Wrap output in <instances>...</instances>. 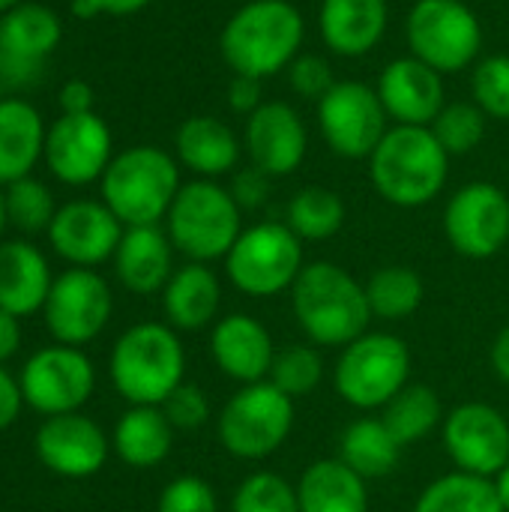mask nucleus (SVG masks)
Instances as JSON below:
<instances>
[{"label": "nucleus", "mask_w": 509, "mask_h": 512, "mask_svg": "<svg viewBox=\"0 0 509 512\" xmlns=\"http://www.w3.org/2000/svg\"><path fill=\"white\" fill-rule=\"evenodd\" d=\"M21 402H24V396H21V384L0 366V432L3 429H9L15 420H18V414H21Z\"/></svg>", "instance_id": "obj_48"}, {"label": "nucleus", "mask_w": 509, "mask_h": 512, "mask_svg": "<svg viewBox=\"0 0 509 512\" xmlns=\"http://www.w3.org/2000/svg\"><path fill=\"white\" fill-rule=\"evenodd\" d=\"M114 453L129 468H156L168 459L174 444V426L159 405H132L114 429Z\"/></svg>", "instance_id": "obj_29"}, {"label": "nucleus", "mask_w": 509, "mask_h": 512, "mask_svg": "<svg viewBox=\"0 0 509 512\" xmlns=\"http://www.w3.org/2000/svg\"><path fill=\"white\" fill-rule=\"evenodd\" d=\"M114 159V138L108 123L96 114H60L45 135V165L66 186H87L102 180Z\"/></svg>", "instance_id": "obj_15"}, {"label": "nucleus", "mask_w": 509, "mask_h": 512, "mask_svg": "<svg viewBox=\"0 0 509 512\" xmlns=\"http://www.w3.org/2000/svg\"><path fill=\"white\" fill-rule=\"evenodd\" d=\"M423 297H426V285L420 273L402 264L381 267L366 282V300H369L372 318L402 321L420 309Z\"/></svg>", "instance_id": "obj_34"}, {"label": "nucleus", "mask_w": 509, "mask_h": 512, "mask_svg": "<svg viewBox=\"0 0 509 512\" xmlns=\"http://www.w3.org/2000/svg\"><path fill=\"white\" fill-rule=\"evenodd\" d=\"M444 447L459 471L498 477L509 465L507 417L486 402H465L444 417Z\"/></svg>", "instance_id": "obj_16"}, {"label": "nucleus", "mask_w": 509, "mask_h": 512, "mask_svg": "<svg viewBox=\"0 0 509 512\" xmlns=\"http://www.w3.org/2000/svg\"><path fill=\"white\" fill-rule=\"evenodd\" d=\"M165 225L177 252L189 261L210 264L225 258L243 234V210L231 189L216 180H192L180 186Z\"/></svg>", "instance_id": "obj_6"}, {"label": "nucleus", "mask_w": 509, "mask_h": 512, "mask_svg": "<svg viewBox=\"0 0 509 512\" xmlns=\"http://www.w3.org/2000/svg\"><path fill=\"white\" fill-rule=\"evenodd\" d=\"M303 267V240L285 222L243 228L225 255V273L246 297H276L291 291Z\"/></svg>", "instance_id": "obj_8"}, {"label": "nucleus", "mask_w": 509, "mask_h": 512, "mask_svg": "<svg viewBox=\"0 0 509 512\" xmlns=\"http://www.w3.org/2000/svg\"><path fill=\"white\" fill-rule=\"evenodd\" d=\"M3 93H6V87H3V84H0V102H3V99H6V96H3Z\"/></svg>", "instance_id": "obj_55"}, {"label": "nucleus", "mask_w": 509, "mask_h": 512, "mask_svg": "<svg viewBox=\"0 0 509 512\" xmlns=\"http://www.w3.org/2000/svg\"><path fill=\"white\" fill-rule=\"evenodd\" d=\"M300 512H369L366 480L342 459L309 465L297 483Z\"/></svg>", "instance_id": "obj_28"}, {"label": "nucleus", "mask_w": 509, "mask_h": 512, "mask_svg": "<svg viewBox=\"0 0 509 512\" xmlns=\"http://www.w3.org/2000/svg\"><path fill=\"white\" fill-rule=\"evenodd\" d=\"M381 411H384V417H381L384 426L390 429V435L402 447L426 441L444 423L441 399L426 384H408V387H402Z\"/></svg>", "instance_id": "obj_32"}, {"label": "nucleus", "mask_w": 509, "mask_h": 512, "mask_svg": "<svg viewBox=\"0 0 509 512\" xmlns=\"http://www.w3.org/2000/svg\"><path fill=\"white\" fill-rule=\"evenodd\" d=\"M414 512H507L498 489L486 477H474L465 471L438 477L423 489Z\"/></svg>", "instance_id": "obj_33"}, {"label": "nucleus", "mask_w": 509, "mask_h": 512, "mask_svg": "<svg viewBox=\"0 0 509 512\" xmlns=\"http://www.w3.org/2000/svg\"><path fill=\"white\" fill-rule=\"evenodd\" d=\"M63 114H87L93 111V87L81 78H72L60 87V96H57Z\"/></svg>", "instance_id": "obj_49"}, {"label": "nucleus", "mask_w": 509, "mask_h": 512, "mask_svg": "<svg viewBox=\"0 0 509 512\" xmlns=\"http://www.w3.org/2000/svg\"><path fill=\"white\" fill-rule=\"evenodd\" d=\"M249 162L267 177L294 174L309 150V132L297 108L288 102H264L255 114L246 117L243 135Z\"/></svg>", "instance_id": "obj_18"}, {"label": "nucleus", "mask_w": 509, "mask_h": 512, "mask_svg": "<svg viewBox=\"0 0 509 512\" xmlns=\"http://www.w3.org/2000/svg\"><path fill=\"white\" fill-rule=\"evenodd\" d=\"M471 93L486 117L509 120V54H492L474 63Z\"/></svg>", "instance_id": "obj_40"}, {"label": "nucleus", "mask_w": 509, "mask_h": 512, "mask_svg": "<svg viewBox=\"0 0 509 512\" xmlns=\"http://www.w3.org/2000/svg\"><path fill=\"white\" fill-rule=\"evenodd\" d=\"M186 372V354L171 324H135L111 351L114 390L129 405H162Z\"/></svg>", "instance_id": "obj_5"}, {"label": "nucleus", "mask_w": 509, "mask_h": 512, "mask_svg": "<svg viewBox=\"0 0 509 512\" xmlns=\"http://www.w3.org/2000/svg\"><path fill=\"white\" fill-rule=\"evenodd\" d=\"M45 123L42 114L18 96L0 102V186H12L45 159Z\"/></svg>", "instance_id": "obj_26"}, {"label": "nucleus", "mask_w": 509, "mask_h": 512, "mask_svg": "<svg viewBox=\"0 0 509 512\" xmlns=\"http://www.w3.org/2000/svg\"><path fill=\"white\" fill-rule=\"evenodd\" d=\"M159 408L168 417V423L174 429H183V432L201 429L210 420V399H207V393L198 384H186V381Z\"/></svg>", "instance_id": "obj_43"}, {"label": "nucleus", "mask_w": 509, "mask_h": 512, "mask_svg": "<svg viewBox=\"0 0 509 512\" xmlns=\"http://www.w3.org/2000/svg\"><path fill=\"white\" fill-rule=\"evenodd\" d=\"M126 225L108 210L105 201L78 198L57 207L48 228L51 249L72 267H96L114 258Z\"/></svg>", "instance_id": "obj_17"}, {"label": "nucleus", "mask_w": 509, "mask_h": 512, "mask_svg": "<svg viewBox=\"0 0 509 512\" xmlns=\"http://www.w3.org/2000/svg\"><path fill=\"white\" fill-rule=\"evenodd\" d=\"M495 483V489H498V498H501V504H504V510L509 512V465L492 480Z\"/></svg>", "instance_id": "obj_52"}, {"label": "nucleus", "mask_w": 509, "mask_h": 512, "mask_svg": "<svg viewBox=\"0 0 509 512\" xmlns=\"http://www.w3.org/2000/svg\"><path fill=\"white\" fill-rule=\"evenodd\" d=\"M3 195H6L9 225H15L24 234H39V231L48 234V228L54 222V213H57V204H54L51 189L42 180L24 177V180L6 186Z\"/></svg>", "instance_id": "obj_37"}, {"label": "nucleus", "mask_w": 509, "mask_h": 512, "mask_svg": "<svg viewBox=\"0 0 509 512\" xmlns=\"http://www.w3.org/2000/svg\"><path fill=\"white\" fill-rule=\"evenodd\" d=\"M150 0H72V15L87 21V18H96L102 12L108 15H132V12H141Z\"/></svg>", "instance_id": "obj_47"}, {"label": "nucleus", "mask_w": 509, "mask_h": 512, "mask_svg": "<svg viewBox=\"0 0 509 512\" xmlns=\"http://www.w3.org/2000/svg\"><path fill=\"white\" fill-rule=\"evenodd\" d=\"M321 378H324L321 354L309 345H288L276 351L267 381L276 390H282L288 399H300V396H309L321 384Z\"/></svg>", "instance_id": "obj_38"}, {"label": "nucleus", "mask_w": 509, "mask_h": 512, "mask_svg": "<svg viewBox=\"0 0 509 512\" xmlns=\"http://www.w3.org/2000/svg\"><path fill=\"white\" fill-rule=\"evenodd\" d=\"M213 363L237 384H258L270 378L273 369V339L267 327L252 315H225L213 324L210 333Z\"/></svg>", "instance_id": "obj_21"}, {"label": "nucleus", "mask_w": 509, "mask_h": 512, "mask_svg": "<svg viewBox=\"0 0 509 512\" xmlns=\"http://www.w3.org/2000/svg\"><path fill=\"white\" fill-rule=\"evenodd\" d=\"M333 384L351 408H384L402 387L411 384V351L393 333H363L342 348Z\"/></svg>", "instance_id": "obj_7"}, {"label": "nucleus", "mask_w": 509, "mask_h": 512, "mask_svg": "<svg viewBox=\"0 0 509 512\" xmlns=\"http://www.w3.org/2000/svg\"><path fill=\"white\" fill-rule=\"evenodd\" d=\"M492 369L504 384H509V324L492 342Z\"/></svg>", "instance_id": "obj_51"}, {"label": "nucleus", "mask_w": 509, "mask_h": 512, "mask_svg": "<svg viewBox=\"0 0 509 512\" xmlns=\"http://www.w3.org/2000/svg\"><path fill=\"white\" fill-rule=\"evenodd\" d=\"M294 429V399L270 381L246 384L219 414V441L234 459L258 462L273 456Z\"/></svg>", "instance_id": "obj_10"}, {"label": "nucleus", "mask_w": 509, "mask_h": 512, "mask_svg": "<svg viewBox=\"0 0 509 512\" xmlns=\"http://www.w3.org/2000/svg\"><path fill=\"white\" fill-rule=\"evenodd\" d=\"M228 189H231L234 201L240 204V210H258L270 198V177L264 171H258L255 165H249L234 174V183Z\"/></svg>", "instance_id": "obj_44"}, {"label": "nucleus", "mask_w": 509, "mask_h": 512, "mask_svg": "<svg viewBox=\"0 0 509 512\" xmlns=\"http://www.w3.org/2000/svg\"><path fill=\"white\" fill-rule=\"evenodd\" d=\"M285 225L300 240H312V243L330 240L345 225V201L327 186H303L288 201Z\"/></svg>", "instance_id": "obj_35"}, {"label": "nucleus", "mask_w": 509, "mask_h": 512, "mask_svg": "<svg viewBox=\"0 0 509 512\" xmlns=\"http://www.w3.org/2000/svg\"><path fill=\"white\" fill-rule=\"evenodd\" d=\"M339 459L357 471L363 480H378L396 471L402 459V444L390 435L384 420H354L339 438Z\"/></svg>", "instance_id": "obj_31"}, {"label": "nucleus", "mask_w": 509, "mask_h": 512, "mask_svg": "<svg viewBox=\"0 0 509 512\" xmlns=\"http://www.w3.org/2000/svg\"><path fill=\"white\" fill-rule=\"evenodd\" d=\"M411 54L441 75L468 69L483 48V24L462 0H417L405 21Z\"/></svg>", "instance_id": "obj_9"}, {"label": "nucleus", "mask_w": 509, "mask_h": 512, "mask_svg": "<svg viewBox=\"0 0 509 512\" xmlns=\"http://www.w3.org/2000/svg\"><path fill=\"white\" fill-rule=\"evenodd\" d=\"M231 512H300L297 486L273 471L249 474L231 498Z\"/></svg>", "instance_id": "obj_39"}, {"label": "nucleus", "mask_w": 509, "mask_h": 512, "mask_svg": "<svg viewBox=\"0 0 509 512\" xmlns=\"http://www.w3.org/2000/svg\"><path fill=\"white\" fill-rule=\"evenodd\" d=\"M42 312L57 345L78 348L105 330L114 312V297L99 273L90 267H69L51 282Z\"/></svg>", "instance_id": "obj_13"}, {"label": "nucleus", "mask_w": 509, "mask_h": 512, "mask_svg": "<svg viewBox=\"0 0 509 512\" xmlns=\"http://www.w3.org/2000/svg\"><path fill=\"white\" fill-rule=\"evenodd\" d=\"M375 90L396 126H432V120L447 105L444 75L414 54L387 63Z\"/></svg>", "instance_id": "obj_20"}, {"label": "nucleus", "mask_w": 509, "mask_h": 512, "mask_svg": "<svg viewBox=\"0 0 509 512\" xmlns=\"http://www.w3.org/2000/svg\"><path fill=\"white\" fill-rule=\"evenodd\" d=\"M174 153L183 168L195 171L201 180H213L234 171L240 162V138L225 120L198 114L180 123L174 135Z\"/></svg>", "instance_id": "obj_27"}, {"label": "nucleus", "mask_w": 509, "mask_h": 512, "mask_svg": "<svg viewBox=\"0 0 509 512\" xmlns=\"http://www.w3.org/2000/svg\"><path fill=\"white\" fill-rule=\"evenodd\" d=\"M18 3H24V0H0V15H6V12L15 9Z\"/></svg>", "instance_id": "obj_54"}, {"label": "nucleus", "mask_w": 509, "mask_h": 512, "mask_svg": "<svg viewBox=\"0 0 509 512\" xmlns=\"http://www.w3.org/2000/svg\"><path fill=\"white\" fill-rule=\"evenodd\" d=\"M9 225V216H6V195L0 192V237H3V228Z\"/></svg>", "instance_id": "obj_53"}, {"label": "nucleus", "mask_w": 509, "mask_h": 512, "mask_svg": "<svg viewBox=\"0 0 509 512\" xmlns=\"http://www.w3.org/2000/svg\"><path fill=\"white\" fill-rule=\"evenodd\" d=\"M444 234L450 246L474 261L498 255L509 243V198L495 183L462 186L444 210Z\"/></svg>", "instance_id": "obj_14"}, {"label": "nucleus", "mask_w": 509, "mask_h": 512, "mask_svg": "<svg viewBox=\"0 0 509 512\" xmlns=\"http://www.w3.org/2000/svg\"><path fill=\"white\" fill-rule=\"evenodd\" d=\"M429 129L450 156H465L480 147L486 135V114L477 102H447Z\"/></svg>", "instance_id": "obj_36"}, {"label": "nucleus", "mask_w": 509, "mask_h": 512, "mask_svg": "<svg viewBox=\"0 0 509 512\" xmlns=\"http://www.w3.org/2000/svg\"><path fill=\"white\" fill-rule=\"evenodd\" d=\"M102 201L126 225H159L177 192H180V162L150 144L129 147L111 159L102 180Z\"/></svg>", "instance_id": "obj_4"}, {"label": "nucleus", "mask_w": 509, "mask_h": 512, "mask_svg": "<svg viewBox=\"0 0 509 512\" xmlns=\"http://www.w3.org/2000/svg\"><path fill=\"white\" fill-rule=\"evenodd\" d=\"M159 512H219V501L207 480L186 474L162 489Z\"/></svg>", "instance_id": "obj_41"}, {"label": "nucleus", "mask_w": 509, "mask_h": 512, "mask_svg": "<svg viewBox=\"0 0 509 512\" xmlns=\"http://www.w3.org/2000/svg\"><path fill=\"white\" fill-rule=\"evenodd\" d=\"M63 21L45 3H18L6 15H0V51L24 60L45 63V57L60 45Z\"/></svg>", "instance_id": "obj_30"}, {"label": "nucleus", "mask_w": 509, "mask_h": 512, "mask_svg": "<svg viewBox=\"0 0 509 512\" xmlns=\"http://www.w3.org/2000/svg\"><path fill=\"white\" fill-rule=\"evenodd\" d=\"M450 174V153L429 126H390L369 156L375 192L393 207H426Z\"/></svg>", "instance_id": "obj_3"}, {"label": "nucleus", "mask_w": 509, "mask_h": 512, "mask_svg": "<svg viewBox=\"0 0 509 512\" xmlns=\"http://www.w3.org/2000/svg\"><path fill=\"white\" fill-rule=\"evenodd\" d=\"M228 105L231 111L237 114H255L261 105H264V96H261V78H252V75H234L231 78V87H228Z\"/></svg>", "instance_id": "obj_45"}, {"label": "nucleus", "mask_w": 509, "mask_h": 512, "mask_svg": "<svg viewBox=\"0 0 509 512\" xmlns=\"http://www.w3.org/2000/svg\"><path fill=\"white\" fill-rule=\"evenodd\" d=\"M42 78V63L36 60H24V57H12L6 51H0V84L9 87H30Z\"/></svg>", "instance_id": "obj_46"}, {"label": "nucleus", "mask_w": 509, "mask_h": 512, "mask_svg": "<svg viewBox=\"0 0 509 512\" xmlns=\"http://www.w3.org/2000/svg\"><path fill=\"white\" fill-rule=\"evenodd\" d=\"M171 255L174 243L168 231L159 225H135L126 228L120 237V246L114 252V270L126 291L132 294H156L171 279Z\"/></svg>", "instance_id": "obj_23"}, {"label": "nucleus", "mask_w": 509, "mask_h": 512, "mask_svg": "<svg viewBox=\"0 0 509 512\" xmlns=\"http://www.w3.org/2000/svg\"><path fill=\"white\" fill-rule=\"evenodd\" d=\"M51 270L45 255L27 240L0 243V309L24 318L45 309L51 291Z\"/></svg>", "instance_id": "obj_24"}, {"label": "nucleus", "mask_w": 509, "mask_h": 512, "mask_svg": "<svg viewBox=\"0 0 509 512\" xmlns=\"http://www.w3.org/2000/svg\"><path fill=\"white\" fill-rule=\"evenodd\" d=\"M21 396L24 402L45 414V417H60V414H75L96 387V369L72 345H51L36 351L24 369H21Z\"/></svg>", "instance_id": "obj_12"}, {"label": "nucleus", "mask_w": 509, "mask_h": 512, "mask_svg": "<svg viewBox=\"0 0 509 512\" xmlns=\"http://www.w3.org/2000/svg\"><path fill=\"white\" fill-rule=\"evenodd\" d=\"M18 348H21V327H18V318L0 309V366H3L9 357H15Z\"/></svg>", "instance_id": "obj_50"}, {"label": "nucleus", "mask_w": 509, "mask_h": 512, "mask_svg": "<svg viewBox=\"0 0 509 512\" xmlns=\"http://www.w3.org/2000/svg\"><path fill=\"white\" fill-rule=\"evenodd\" d=\"M387 120L378 90L363 81H336L318 102V129L342 159H369L390 129Z\"/></svg>", "instance_id": "obj_11"}, {"label": "nucleus", "mask_w": 509, "mask_h": 512, "mask_svg": "<svg viewBox=\"0 0 509 512\" xmlns=\"http://www.w3.org/2000/svg\"><path fill=\"white\" fill-rule=\"evenodd\" d=\"M303 39L306 21L291 0H249L225 21L219 51L234 75L264 81L297 60Z\"/></svg>", "instance_id": "obj_1"}, {"label": "nucleus", "mask_w": 509, "mask_h": 512, "mask_svg": "<svg viewBox=\"0 0 509 512\" xmlns=\"http://www.w3.org/2000/svg\"><path fill=\"white\" fill-rule=\"evenodd\" d=\"M291 306L300 330L312 345L345 348L369 327L372 309L366 285L333 261L306 264L291 288Z\"/></svg>", "instance_id": "obj_2"}, {"label": "nucleus", "mask_w": 509, "mask_h": 512, "mask_svg": "<svg viewBox=\"0 0 509 512\" xmlns=\"http://www.w3.org/2000/svg\"><path fill=\"white\" fill-rule=\"evenodd\" d=\"M36 456L39 462L69 480H84L102 471L108 459L105 432L84 414H60L48 417L36 432Z\"/></svg>", "instance_id": "obj_19"}, {"label": "nucleus", "mask_w": 509, "mask_h": 512, "mask_svg": "<svg viewBox=\"0 0 509 512\" xmlns=\"http://www.w3.org/2000/svg\"><path fill=\"white\" fill-rule=\"evenodd\" d=\"M222 306V285L210 264L189 261L171 273L168 285L162 288V309L174 330H204L216 321Z\"/></svg>", "instance_id": "obj_25"}, {"label": "nucleus", "mask_w": 509, "mask_h": 512, "mask_svg": "<svg viewBox=\"0 0 509 512\" xmlns=\"http://www.w3.org/2000/svg\"><path fill=\"white\" fill-rule=\"evenodd\" d=\"M285 72H288L291 90L303 99H312V102H321L336 87L333 66L321 54H297V60Z\"/></svg>", "instance_id": "obj_42"}, {"label": "nucleus", "mask_w": 509, "mask_h": 512, "mask_svg": "<svg viewBox=\"0 0 509 512\" xmlns=\"http://www.w3.org/2000/svg\"><path fill=\"white\" fill-rule=\"evenodd\" d=\"M387 18V0H324L318 12V30L333 54L363 57L381 45Z\"/></svg>", "instance_id": "obj_22"}]
</instances>
